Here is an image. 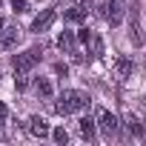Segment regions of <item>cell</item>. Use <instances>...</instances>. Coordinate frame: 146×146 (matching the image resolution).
Segmentation results:
<instances>
[{
  "label": "cell",
  "mask_w": 146,
  "mask_h": 146,
  "mask_svg": "<svg viewBox=\"0 0 146 146\" xmlns=\"http://www.w3.org/2000/svg\"><path fill=\"white\" fill-rule=\"evenodd\" d=\"M80 109H89V95L80 92V89H66L60 92L57 103H54V112L57 115H72V112H80Z\"/></svg>",
  "instance_id": "1"
},
{
  "label": "cell",
  "mask_w": 146,
  "mask_h": 146,
  "mask_svg": "<svg viewBox=\"0 0 146 146\" xmlns=\"http://www.w3.org/2000/svg\"><path fill=\"white\" fill-rule=\"evenodd\" d=\"M100 17L109 23V26H120L123 17H126V3L123 0H100Z\"/></svg>",
  "instance_id": "2"
},
{
  "label": "cell",
  "mask_w": 146,
  "mask_h": 146,
  "mask_svg": "<svg viewBox=\"0 0 146 146\" xmlns=\"http://www.w3.org/2000/svg\"><path fill=\"white\" fill-rule=\"evenodd\" d=\"M95 123L100 126V132H103L106 137H115V135H117V129H120V120H117V117H115L109 109H98Z\"/></svg>",
  "instance_id": "3"
},
{
  "label": "cell",
  "mask_w": 146,
  "mask_h": 146,
  "mask_svg": "<svg viewBox=\"0 0 146 146\" xmlns=\"http://www.w3.org/2000/svg\"><path fill=\"white\" fill-rule=\"evenodd\" d=\"M40 63V49H26L23 54L15 57V72H23V75H29V72Z\"/></svg>",
  "instance_id": "4"
},
{
  "label": "cell",
  "mask_w": 146,
  "mask_h": 146,
  "mask_svg": "<svg viewBox=\"0 0 146 146\" xmlns=\"http://www.w3.org/2000/svg\"><path fill=\"white\" fill-rule=\"evenodd\" d=\"M129 37H132L135 46L143 43V29H140V12H137V3H132V9H129Z\"/></svg>",
  "instance_id": "5"
},
{
  "label": "cell",
  "mask_w": 146,
  "mask_h": 146,
  "mask_svg": "<svg viewBox=\"0 0 146 146\" xmlns=\"http://www.w3.org/2000/svg\"><path fill=\"white\" fill-rule=\"evenodd\" d=\"M54 17H57V12H54V9H43V12L32 20V32H37V35H40V32H46V29L54 23Z\"/></svg>",
  "instance_id": "6"
},
{
  "label": "cell",
  "mask_w": 146,
  "mask_h": 146,
  "mask_svg": "<svg viewBox=\"0 0 146 146\" xmlns=\"http://www.w3.org/2000/svg\"><path fill=\"white\" fill-rule=\"evenodd\" d=\"M49 132H52V129H49V123H46L40 115H32V117H29V135H32V137H46Z\"/></svg>",
  "instance_id": "7"
},
{
  "label": "cell",
  "mask_w": 146,
  "mask_h": 146,
  "mask_svg": "<svg viewBox=\"0 0 146 146\" xmlns=\"http://www.w3.org/2000/svg\"><path fill=\"white\" fill-rule=\"evenodd\" d=\"M20 43V29L17 26H9L3 35H0V49H15Z\"/></svg>",
  "instance_id": "8"
},
{
  "label": "cell",
  "mask_w": 146,
  "mask_h": 146,
  "mask_svg": "<svg viewBox=\"0 0 146 146\" xmlns=\"http://www.w3.org/2000/svg\"><path fill=\"white\" fill-rule=\"evenodd\" d=\"M123 129H126L132 137H140V135H143V123H140V117H137V115H132V112L123 117Z\"/></svg>",
  "instance_id": "9"
},
{
  "label": "cell",
  "mask_w": 146,
  "mask_h": 146,
  "mask_svg": "<svg viewBox=\"0 0 146 146\" xmlns=\"http://www.w3.org/2000/svg\"><path fill=\"white\" fill-rule=\"evenodd\" d=\"M132 69H135V66H132L129 57H115V78H117V80H126V78L132 75Z\"/></svg>",
  "instance_id": "10"
},
{
  "label": "cell",
  "mask_w": 146,
  "mask_h": 146,
  "mask_svg": "<svg viewBox=\"0 0 146 146\" xmlns=\"http://www.w3.org/2000/svg\"><path fill=\"white\" fill-rule=\"evenodd\" d=\"M86 15H89V9L75 3V6H72V9L63 15V20H66V23H83V20H86Z\"/></svg>",
  "instance_id": "11"
},
{
  "label": "cell",
  "mask_w": 146,
  "mask_h": 146,
  "mask_svg": "<svg viewBox=\"0 0 146 146\" xmlns=\"http://www.w3.org/2000/svg\"><path fill=\"white\" fill-rule=\"evenodd\" d=\"M57 43H60V49H63V52L75 54V60H80V54L75 52V35H72V32H63V35L57 37Z\"/></svg>",
  "instance_id": "12"
},
{
  "label": "cell",
  "mask_w": 146,
  "mask_h": 146,
  "mask_svg": "<svg viewBox=\"0 0 146 146\" xmlns=\"http://www.w3.org/2000/svg\"><path fill=\"white\" fill-rule=\"evenodd\" d=\"M52 92H54V89H52V80H49V78H37V80H35V95H37V98H52Z\"/></svg>",
  "instance_id": "13"
},
{
  "label": "cell",
  "mask_w": 146,
  "mask_h": 146,
  "mask_svg": "<svg viewBox=\"0 0 146 146\" xmlns=\"http://www.w3.org/2000/svg\"><path fill=\"white\" fill-rule=\"evenodd\" d=\"M78 129L86 140H95V117H80L78 120Z\"/></svg>",
  "instance_id": "14"
},
{
  "label": "cell",
  "mask_w": 146,
  "mask_h": 146,
  "mask_svg": "<svg viewBox=\"0 0 146 146\" xmlns=\"http://www.w3.org/2000/svg\"><path fill=\"white\" fill-rule=\"evenodd\" d=\"M89 49H92V54H95V57H100V54H103V40H100V35H95V32H92Z\"/></svg>",
  "instance_id": "15"
},
{
  "label": "cell",
  "mask_w": 146,
  "mask_h": 146,
  "mask_svg": "<svg viewBox=\"0 0 146 146\" xmlns=\"http://www.w3.org/2000/svg\"><path fill=\"white\" fill-rule=\"evenodd\" d=\"M52 137H54V143H66V140H69V132H66L63 126H57V129L52 132Z\"/></svg>",
  "instance_id": "16"
},
{
  "label": "cell",
  "mask_w": 146,
  "mask_h": 146,
  "mask_svg": "<svg viewBox=\"0 0 146 146\" xmlns=\"http://www.w3.org/2000/svg\"><path fill=\"white\" fill-rule=\"evenodd\" d=\"M78 40H80L83 46H89V40H92V32H89V29H80V32H78Z\"/></svg>",
  "instance_id": "17"
},
{
  "label": "cell",
  "mask_w": 146,
  "mask_h": 146,
  "mask_svg": "<svg viewBox=\"0 0 146 146\" xmlns=\"http://www.w3.org/2000/svg\"><path fill=\"white\" fill-rule=\"evenodd\" d=\"M54 75L66 78V75H69V66H66V63H54Z\"/></svg>",
  "instance_id": "18"
},
{
  "label": "cell",
  "mask_w": 146,
  "mask_h": 146,
  "mask_svg": "<svg viewBox=\"0 0 146 146\" xmlns=\"http://www.w3.org/2000/svg\"><path fill=\"white\" fill-rule=\"evenodd\" d=\"M26 83H29V80H26V75H23V72H17V78H15V86H17V89H26Z\"/></svg>",
  "instance_id": "19"
},
{
  "label": "cell",
  "mask_w": 146,
  "mask_h": 146,
  "mask_svg": "<svg viewBox=\"0 0 146 146\" xmlns=\"http://www.w3.org/2000/svg\"><path fill=\"white\" fill-rule=\"evenodd\" d=\"M6 117H9V109H6V103H0V123H6Z\"/></svg>",
  "instance_id": "20"
},
{
  "label": "cell",
  "mask_w": 146,
  "mask_h": 146,
  "mask_svg": "<svg viewBox=\"0 0 146 146\" xmlns=\"http://www.w3.org/2000/svg\"><path fill=\"white\" fill-rule=\"evenodd\" d=\"M12 6H15V12H23L26 9V0H12Z\"/></svg>",
  "instance_id": "21"
},
{
  "label": "cell",
  "mask_w": 146,
  "mask_h": 146,
  "mask_svg": "<svg viewBox=\"0 0 146 146\" xmlns=\"http://www.w3.org/2000/svg\"><path fill=\"white\" fill-rule=\"evenodd\" d=\"M78 6H86V9H89V6H92V0H78Z\"/></svg>",
  "instance_id": "22"
},
{
  "label": "cell",
  "mask_w": 146,
  "mask_h": 146,
  "mask_svg": "<svg viewBox=\"0 0 146 146\" xmlns=\"http://www.w3.org/2000/svg\"><path fill=\"white\" fill-rule=\"evenodd\" d=\"M0 29H6V20H3V17H0Z\"/></svg>",
  "instance_id": "23"
},
{
  "label": "cell",
  "mask_w": 146,
  "mask_h": 146,
  "mask_svg": "<svg viewBox=\"0 0 146 146\" xmlns=\"http://www.w3.org/2000/svg\"><path fill=\"white\" fill-rule=\"evenodd\" d=\"M0 3H3V0H0Z\"/></svg>",
  "instance_id": "24"
}]
</instances>
